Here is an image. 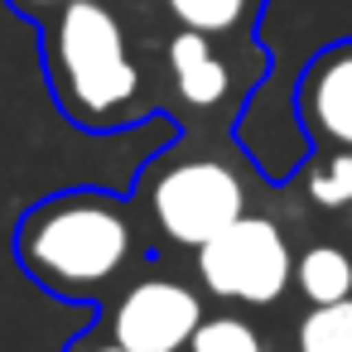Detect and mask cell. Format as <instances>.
I'll list each match as a JSON object with an SVG mask.
<instances>
[{
	"label": "cell",
	"instance_id": "5b68a950",
	"mask_svg": "<svg viewBox=\"0 0 352 352\" xmlns=\"http://www.w3.org/2000/svg\"><path fill=\"white\" fill-rule=\"evenodd\" d=\"M203 299L193 285L169 275L131 280L107 309V338L126 352H184L193 328L203 323Z\"/></svg>",
	"mask_w": 352,
	"mask_h": 352
},
{
	"label": "cell",
	"instance_id": "30bf717a",
	"mask_svg": "<svg viewBox=\"0 0 352 352\" xmlns=\"http://www.w3.org/2000/svg\"><path fill=\"white\" fill-rule=\"evenodd\" d=\"M299 352H352V299L314 304L299 323Z\"/></svg>",
	"mask_w": 352,
	"mask_h": 352
},
{
	"label": "cell",
	"instance_id": "6da1fadb",
	"mask_svg": "<svg viewBox=\"0 0 352 352\" xmlns=\"http://www.w3.org/2000/svg\"><path fill=\"white\" fill-rule=\"evenodd\" d=\"M15 261L54 299L102 304L116 280L145 256L135 212L107 188H58L30 203L15 222Z\"/></svg>",
	"mask_w": 352,
	"mask_h": 352
},
{
	"label": "cell",
	"instance_id": "7a4b0ae2",
	"mask_svg": "<svg viewBox=\"0 0 352 352\" xmlns=\"http://www.w3.org/2000/svg\"><path fill=\"white\" fill-rule=\"evenodd\" d=\"M44 78L63 121L87 135L131 131L140 116V68L131 58V39L102 0H68L44 25Z\"/></svg>",
	"mask_w": 352,
	"mask_h": 352
},
{
	"label": "cell",
	"instance_id": "5bb4252c",
	"mask_svg": "<svg viewBox=\"0 0 352 352\" xmlns=\"http://www.w3.org/2000/svg\"><path fill=\"white\" fill-rule=\"evenodd\" d=\"M68 352H126L121 342H111V338H82V342H68Z\"/></svg>",
	"mask_w": 352,
	"mask_h": 352
},
{
	"label": "cell",
	"instance_id": "8fae6325",
	"mask_svg": "<svg viewBox=\"0 0 352 352\" xmlns=\"http://www.w3.org/2000/svg\"><path fill=\"white\" fill-rule=\"evenodd\" d=\"M184 352H265L261 333L236 314H203Z\"/></svg>",
	"mask_w": 352,
	"mask_h": 352
},
{
	"label": "cell",
	"instance_id": "277c9868",
	"mask_svg": "<svg viewBox=\"0 0 352 352\" xmlns=\"http://www.w3.org/2000/svg\"><path fill=\"white\" fill-rule=\"evenodd\" d=\"M198 275L208 294L227 304H275L294 280V251L280 232V222L261 212H241L232 227H222L212 241L198 246Z\"/></svg>",
	"mask_w": 352,
	"mask_h": 352
},
{
	"label": "cell",
	"instance_id": "ba28073f",
	"mask_svg": "<svg viewBox=\"0 0 352 352\" xmlns=\"http://www.w3.org/2000/svg\"><path fill=\"white\" fill-rule=\"evenodd\" d=\"M164 10L174 15L179 30L227 39V44H246L251 30L261 25L265 0H164Z\"/></svg>",
	"mask_w": 352,
	"mask_h": 352
},
{
	"label": "cell",
	"instance_id": "52a82bcc",
	"mask_svg": "<svg viewBox=\"0 0 352 352\" xmlns=\"http://www.w3.org/2000/svg\"><path fill=\"white\" fill-rule=\"evenodd\" d=\"M164 58H169V78H174V92H179L184 107H193V111H222L236 97V68L227 63V54L217 49V39L179 30L169 39Z\"/></svg>",
	"mask_w": 352,
	"mask_h": 352
},
{
	"label": "cell",
	"instance_id": "8992f818",
	"mask_svg": "<svg viewBox=\"0 0 352 352\" xmlns=\"http://www.w3.org/2000/svg\"><path fill=\"white\" fill-rule=\"evenodd\" d=\"M294 116L318 150H352V39L309 58L294 82Z\"/></svg>",
	"mask_w": 352,
	"mask_h": 352
},
{
	"label": "cell",
	"instance_id": "7c38bea8",
	"mask_svg": "<svg viewBox=\"0 0 352 352\" xmlns=\"http://www.w3.org/2000/svg\"><path fill=\"white\" fill-rule=\"evenodd\" d=\"M309 193L318 208L352 203V150H318L309 160Z\"/></svg>",
	"mask_w": 352,
	"mask_h": 352
},
{
	"label": "cell",
	"instance_id": "9c48e42d",
	"mask_svg": "<svg viewBox=\"0 0 352 352\" xmlns=\"http://www.w3.org/2000/svg\"><path fill=\"white\" fill-rule=\"evenodd\" d=\"M289 285L309 299V309H314V304L352 299V256H347L342 246L318 241V246H309V251L294 256V280H289Z\"/></svg>",
	"mask_w": 352,
	"mask_h": 352
},
{
	"label": "cell",
	"instance_id": "3957f363",
	"mask_svg": "<svg viewBox=\"0 0 352 352\" xmlns=\"http://www.w3.org/2000/svg\"><path fill=\"white\" fill-rule=\"evenodd\" d=\"M140 203L150 227L174 241L198 251L203 241H212L222 227H232L246 212V184L241 174L217 160V155H160L145 164L140 174Z\"/></svg>",
	"mask_w": 352,
	"mask_h": 352
},
{
	"label": "cell",
	"instance_id": "4fadbf2b",
	"mask_svg": "<svg viewBox=\"0 0 352 352\" xmlns=\"http://www.w3.org/2000/svg\"><path fill=\"white\" fill-rule=\"evenodd\" d=\"M68 0H10V10L15 15H25V20H34V25H44L54 10H63Z\"/></svg>",
	"mask_w": 352,
	"mask_h": 352
}]
</instances>
